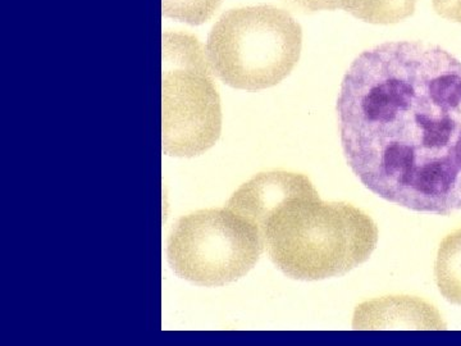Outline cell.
Instances as JSON below:
<instances>
[{"label":"cell","mask_w":461,"mask_h":346,"mask_svg":"<svg viewBox=\"0 0 461 346\" xmlns=\"http://www.w3.org/2000/svg\"><path fill=\"white\" fill-rule=\"evenodd\" d=\"M433 7L441 17L461 23V0H433Z\"/></svg>","instance_id":"10"},{"label":"cell","mask_w":461,"mask_h":346,"mask_svg":"<svg viewBox=\"0 0 461 346\" xmlns=\"http://www.w3.org/2000/svg\"><path fill=\"white\" fill-rule=\"evenodd\" d=\"M270 260L295 280L319 281L346 274L369 259L378 228L361 209L323 201L308 178L259 223Z\"/></svg>","instance_id":"2"},{"label":"cell","mask_w":461,"mask_h":346,"mask_svg":"<svg viewBox=\"0 0 461 346\" xmlns=\"http://www.w3.org/2000/svg\"><path fill=\"white\" fill-rule=\"evenodd\" d=\"M206 48L195 35L162 34V148L192 158L213 148L222 131L220 98Z\"/></svg>","instance_id":"4"},{"label":"cell","mask_w":461,"mask_h":346,"mask_svg":"<svg viewBox=\"0 0 461 346\" xmlns=\"http://www.w3.org/2000/svg\"><path fill=\"white\" fill-rule=\"evenodd\" d=\"M433 307L408 296L373 300L357 307L355 327H428L424 319L433 317ZM438 318V315L433 317Z\"/></svg>","instance_id":"7"},{"label":"cell","mask_w":461,"mask_h":346,"mask_svg":"<svg viewBox=\"0 0 461 346\" xmlns=\"http://www.w3.org/2000/svg\"><path fill=\"white\" fill-rule=\"evenodd\" d=\"M223 0H162L163 17L200 26L213 17Z\"/></svg>","instance_id":"9"},{"label":"cell","mask_w":461,"mask_h":346,"mask_svg":"<svg viewBox=\"0 0 461 346\" xmlns=\"http://www.w3.org/2000/svg\"><path fill=\"white\" fill-rule=\"evenodd\" d=\"M305 13L345 11L355 18L374 25H391L406 20L415 12L418 0H284Z\"/></svg>","instance_id":"6"},{"label":"cell","mask_w":461,"mask_h":346,"mask_svg":"<svg viewBox=\"0 0 461 346\" xmlns=\"http://www.w3.org/2000/svg\"><path fill=\"white\" fill-rule=\"evenodd\" d=\"M258 226L229 208L200 209L181 217L167 240V259L181 279L224 286L246 276L264 251Z\"/></svg>","instance_id":"5"},{"label":"cell","mask_w":461,"mask_h":346,"mask_svg":"<svg viewBox=\"0 0 461 346\" xmlns=\"http://www.w3.org/2000/svg\"><path fill=\"white\" fill-rule=\"evenodd\" d=\"M214 76L240 90H264L292 72L302 49V28L284 9L258 4L225 11L206 39Z\"/></svg>","instance_id":"3"},{"label":"cell","mask_w":461,"mask_h":346,"mask_svg":"<svg viewBox=\"0 0 461 346\" xmlns=\"http://www.w3.org/2000/svg\"><path fill=\"white\" fill-rule=\"evenodd\" d=\"M346 161L366 189L415 212L461 209V62L423 41L352 62L337 99Z\"/></svg>","instance_id":"1"},{"label":"cell","mask_w":461,"mask_h":346,"mask_svg":"<svg viewBox=\"0 0 461 346\" xmlns=\"http://www.w3.org/2000/svg\"><path fill=\"white\" fill-rule=\"evenodd\" d=\"M434 279L442 296L451 304L461 305V228L439 244Z\"/></svg>","instance_id":"8"}]
</instances>
